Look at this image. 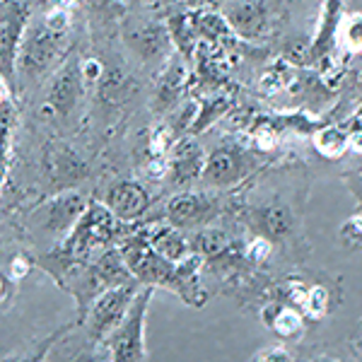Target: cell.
<instances>
[{
  "label": "cell",
  "mask_w": 362,
  "mask_h": 362,
  "mask_svg": "<svg viewBox=\"0 0 362 362\" xmlns=\"http://www.w3.org/2000/svg\"><path fill=\"white\" fill-rule=\"evenodd\" d=\"M121 256L126 266L131 268L133 278H138L143 285H160V288L174 290L186 305L203 307L206 293L198 285V268L203 266V259L196 254L186 256L179 264H172L165 256H160L150 247L145 232H136L121 244Z\"/></svg>",
  "instance_id": "1"
},
{
  "label": "cell",
  "mask_w": 362,
  "mask_h": 362,
  "mask_svg": "<svg viewBox=\"0 0 362 362\" xmlns=\"http://www.w3.org/2000/svg\"><path fill=\"white\" fill-rule=\"evenodd\" d=\"M66 32L68 20L61 10H54V13L39 17V22L25 27L20 49H17V73L22 80L32 83L49 73L63 49Z\"/></svg>",
  "instance_id": "2"
},
{
  "label": "cell",
  "mask_w": 362,
  "mask_h": 362,
  "mask_svg": "<svg viewBox=\"0 0 362 362\" xmlns=\"http://www.w3.org/2000/svg\"><path fill=\"white\" fill-rule=\"evenodd\" d=\"M121 232H124V223L112 210L102 203H90L78 225L73 227V232L58 247V256H61L63 266L68 268L73 261L90 254L92 249L112 244L116 237H121Z\"/></svg>",
  "instance_id": "3"
},
{
  "label": "cell",
  "mask_w": 362,
  "mask_h": 362,
  "mask_svg": "<svg viewBox=\"0 0 362 362\" xmlns=\"http://www.w3.org/2000/svg\"><path fill=\"white\" fill-rule=\"evenodd\" d=\"M261 153L251 148H244L239 143H223L208 155L206 169H203L201 184L210 191L235 189L244 179L259 172Z\"/></svg>",
  "instance_id": "4"
},
{
  "label": "cell",
  "mask_w": 362,
  "mask_h": 362,
  "mask_svg": "<svg viewBox=\"0 0 362 362\" xmlns=\"http://www.w3.org/2000/svg\"><path fill=\"white\" fill-rule=\"evenodd\" d=\"M153 285H145L133 300L131 309L119 326L109 334L107 343L112 362H148V348H145V319L153 300Z\"/></svg>",
  "instance_id": "5"
},
{
  "label": "cell",
  "mask_w": 362,
  "mask_h": 362,
  "mask_svg": "<svg viewBox=\"0 0 362 362\" xmlns=\"http://www.w3.org/2000/svg\"><path fill=\"white\" fill-rule=\"evenodd\" d=\"M140 290L143 288H140V280L136 278L124 285L104 290L102 295L95 297V302L87 309V334H90L92 341H107L109 334L124 321Z\"/></svg>",
  "instance_id": "6"
},
{
  "label": "cell",
  "mask_w": 362,
  "mask_h": 362,
  "mask_svg": "<svg viewBox=\"0 0 362 362\" xmlns=\"http://www.w3.org/2000/svg\"><path fill=\"white\" fill-rule=\"evenodd\" d=\"M227 203L218 191H181L167 201L165 218L181 232H194L208 227L215 218L225 213Z\"/></svg>",
  "instance_id": "7"
},
{
  "label": "cell",
  "mask_w": 362,
  "mask_h": 362,
  "mask_svg": "<svg viewBox=\"0 0 362 362\" xmlns=\"http://www.w3.org/2000/svg\"><path fill=\"white\" fill-rule=\"evenodd\" d=\"M124 39L128 49L145 63L167 61L169 51H172L169 25L148 20V17H128V22L124 25Z\"/></svg>",
  "instance_id": "8"
},
{
  "label": "cell",
  "mask_w": 362,
  "mask_h": 362,
  "mask_svg": "<svg viewBox=\"0 0 362 362\" xmlns=\"http://www.w3.org/2000/svg\"><path fill=\"white\" fill-rule=\"evenodd\" d=\"M85 210H87L85 196L75 194V191H63V194H56L54 198L42 203V206L34 210L32 218L34 225L44 235L66 237L73 232V227L78 225V220L83 218Z\"/></svg>",
  "instance_id": "9"
},
{
  "label": "cell",
  "mask_w": 362,
  "mask_h": 362,
  "mask_svg": "<svg viewBox=\"0 0 362 362\" xmlns=\"http://www.w3.org/2000/svg\"><path fill=\"white\" fill-rule=\"evenodd\" d=\"M251 225L256 235L266 237L273 244H288L297 235V213L288 201L271 198V201L259 203L251 210Z\"/></svg>",
  "instance_id": "10"
},
{
  "label": "cell",
  "mask_w": 362,
  "mask_h": 362,
  "mask_svg": "<svg viewBox=\"0 0 362 362\" xmlns=\"http://www.w3.org/2000/svg\"><path fill=\"white\" fill-rule=\"evenodd\" d=\"M271 0H230L225 8V22L244 42H259L271 27Z\"/></svg>",
  "instance_id": "11"
},
{
  "label": "cell",
  "mask_w": 362,
  "mask_h": 362,
  "mask_svg": "<svg viewBox=\"0 0 362 362\" xmlns=\"http://www.w3.org/2000/svg\"><path fill=\"white\" fill-rule=\"evenodd\" d=\"M27 25V5L22 0H0V73L13 80L15 58Z\"/></svg>",
  "instance_id": "12"
},
{
  "label": "cell",
  "mask_w": 362,
  "mask_h": 362,
  "mask_svg": "<svg viewBox=\"0 0 362 362\" xmlns=\"http://www.w3.org/2000/svg\"><path fill=\"white\" fill-rule=\"evenodd\" d=\"M206 150L194 136H181L169 150L167 160V179L177 189L191 186L194 181H201L203 169H206Z\"/></svg>",
  "instance_id": "13"
},
{
  "label": "cell",
  "mask_w": 362,
  "mask_h": 362,
  "mask_svg": "<svg viewBox=\"0 0 362 362\" xmlns=\"http://www.w3.org/2000/svg\"><path fill=\"white\" fill-rule=\"evenodd\" d=\"M85 92V78L80 63H66L56 73L54 83L46 92V107L54 112L58 119H70L78 109L80 99Z\"/></svg>",
  "instance_id": "14"
},
{
  "label": "cell",
  "mask_w": 362,
  "mask_h": 362,
  "mask_svg": "<svg viewBox=\"0 0 362 362\" xmlns=\"http://www.w3.org/2000/svg\"><path fill=\"white\" fill-rule=\"evenodd\" d=\"M44 177L54 191H66L87 177V165L68 145L51 143L44 150Z\"/></svg>",
  "instance_id": "15"
},
{
  "label": "cell",
  "mask_w": 362,
  "mask_h": 362,
  "mask_svg": "<svg viewBox=\"0 0 362 362\" xmlns=\"http://www.w3.org/2000/svg\"><path fill=\"white\" fill-rule=\"evenodd\" d=\"M104 206L112 210L121 223H136L150 210V194L138 181L119 179L104 194Z\"/></svg>",
  "instance_id": "16"
},
{
  "label": "cell",
  "mask_w": 362,
  "mask_h": 362,
  "mask_svg": "<svg viewBox=\"0 0 362 362\" xmlns=\"http://www.w3.org/2000/svg\"><path fill=\"white\" fill-rule=\"evenodd\" d=\"M189 247L191 254L201 256L203 264H220V261H227L237 254L232 237L225 230H218V227L194 230V235L189 237Z\"/></svg>",
  "instance_id": "17"
},
{
  "label": "cell",
  "mask_w": 362,
  "mask_h": 362,
  "mask_svg": "<svg viewBox=\"0 0 362 362\" xmlns=\"http://www.w3.org/2000/svg\"><path fill=\"white\" fill-rule=\"evenodd\" d=\"M145 239H148V244L157 251V254L165 256V259L172 261V264H179V261L186 259V256H191L189 237L169 223L150 227V230L145 232Z\"/></svg>",
  "instance_id": "18"
},
{
  "label": "cell",
  "mask_w": 362,
  "mask_h": 362,
  "mask_svg": "<svg viewBox=\"0 0 362 362\" xmlns=\"http://www.w3.org/2000/svg\"><path fill=\"white\" fill-rule=\"evenodd\" d=\"M261 319L273 334L285 338V341H295V338L305 334V314L290 305H283V302L266 305L264 312H261Z\"/></svg>",
  "instance_id": "19"
},
{
  "label": "cell",
  "mask_w": 362,
  "mask_h": 362,
  "mask_svg": "<svg viewBox=\"0 0 362 362\" xmlns=\"http://www.w3.org/2000/svg\"><path fill=\"white\" fill-rule=\"evenodd\" d=\"M186 87V66L181 58H172L162 73L155 92V109L157 112H169L179 102L181 92Z\"/></svg>",
  "instance_id": "20"
},
{
  "label": "cell",
  "mask_w": 362,
  "mask_h": 362,
  "mask_svg": "<svg viewBox=\"0 0 362 362\" xmlns=\"http://www.w3.org/2000/svg\"><path fill=\"white\" fill-rule=\"evenodd\" d=\"M343 0H324V13H321V25L312 44V58H324L334 46L338 32L343 25Z\"/></svg>",
  "instance_id": "21"
},
{
  "label": "cell",
  "mask_w": 362,
  "mask_h": 362,
  "mask_svg": "<svg viewBox=\"0 0 362 362\" xmlns=\"http://www.w3.org/2000/svg\"><path fill=\"white\" fill-rule=\"evenodd\" d=\"M312 145L321 157H326V160H341L350 150V128H343V126L319 128L312 136Z\"/></svg>",
  "instance_id": "22"
},
{
  "label": "cell",
  "mask_w": 362,
  "mask_h": 362,
  "mask_svg": "<svg viewBox=\"0 0 362 362\" xmlns=\"http://www.w3.org/2000/svg\"><path fill=\"white\" fill-rule=\"evenodd\" d=\"M338 237H341V244L348 251H360L362 249V213L350 215L346 223L338 230Z\"/></svg>",
  "instance_id": "23"
},
{
  "label": "cell",
  "mask_w": 362,
  "mask_h": 362,
  "mask_svg": "<svg viewBox=\"0 0 362 362\" xmlns=\"http://www.w3.org/2000/svg\"><path fill=\"white\" fill-rule=\"evenodd\" d=\"M244 256H247V261H251V264H256V266L266 264L273 256V242H268L266 237L254 235L249 239L247 247H244Z\"/></svg>",
  "instance_id": "24"
},
{
  "label": "cell",
  "mask_w": 362,
  "mask_h": 362,
  "mask_svg": "<svg viewBox=\"0 0 362 362\" xmlns=\"http://www.w3.org/2000/svg\"><path fill=\"white\" fill-rule=\"evenodd\" d=\"M343 42L350 51H362V15H350L341 25Z\"/></svg>",
  "instance_id": "25"
},
{
  "label": "cell",
  "mask_w": 362,
  "mask_h": 362,
  "mask_svg": "<svg viewBox=\"0 0 362 362\" xmlns=\"http://www.w3.org/2000/svg\"><path fill=\"white\" fill-rule=\"evenodd\" d=\"M73 362H112V353H109L107 343H99L90 338V346L80 348L73 355Z\"/></svg>",
  "instance_id": "26"
},
{
  "label": "cell",
  "mask_w": 362,
  "mask_h": 362,
  "mask_svg": "<svg viewBox=\"0 0 362 362\" xmlns=\"http://www.w3.org/2000/svg\"><path fill=\"white\" fill-rule=\"evenodd\" d=\"M259 362H295V358L285 348L273 346V348H268L259 355Z\"/></svg>",
  "instance_id": "27"
},
{
  "label": "cell",
  "mask_w": 362,
  "mask_h": 362,
  "mask_svg": "<svg viewBox=\"0 0 362 362\" xmlns=\"http://www.w3.org/2000/svg\"><path fill=\"white\" fill-rule=\"evenodd\" d=\"M54 341H56V336H54V338H49L46 343H42V346H37V350H32L29 355H25V358H20V360H15V362H44L46 350H49V346H51Z\"/></svg>",
  "instance_id": "28"
},
{
  "label": "cell",
  "mask_w": 362,
  "mask_h": 362,
  "mask_svg": "<svg viewBox=\"0 0 362 362\" xmlns=\"http://www.w3.org/2000/svg\"><path fill=\"white\" fill-rule=\"evenodd\" d=\"M346 184L362 206V174H346Z\"/></svg>",
  "instance_id": "29"
},
{
  "label": "cell",
  "mask_w": 362,
  "mask_h": 362,
  "mask_svg": "<svg viewBox=\"0 0 362 362\" xmlns=\"http://www.w3.org/2000/svg\"><path fill=\"white\" fill-rule=\"evenodd\" d=\"M302 362H338L336 358H331V355H312V358L302 360Z\"/></svg>",
  "instance_id": "30"
},
{
  "label": "cell",
  "mask_w": 362,
  "mask_h": 362,
  "mask_svg": "<svg viewBox=\"0 0 362 362\" xmlns=\"http://www.w3.org/2000/svg\"><path fill=\"white\" fill-rule=\"evenodd\" d=\"M5 95V85H3V73H0V99Z\"/></svg>",
  "instance_id": "31"
},
{
  "label": "cell",
  "mask_w": 362,
  "mask_h": 362,
  "mask_svg": "<svg viewBox=\"0 0 362 362\" xmlns=\"http://www.w3.org/2000/svg\"><path fill=\"white\" fill-rule=\"evenodd\" d=\"M140 3H153V0H140Z\"/></svg>",
  "instance_id": "32"
},
{
  "label": "cell",
  "mask_w": 362,
  "mask_h": 362,
  "mask_svg": "<svg viewBox=\"0 0 362 362\" xmlns=\"http://www.w3.org/2000/svg\"><path fill=\"white\" fill-rule=\"evenodd\" d=\"M360 350H362V334H360Z\"/></svg>",
  "instance_id": "33"
}]
</instances>
